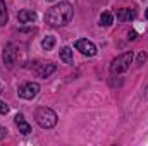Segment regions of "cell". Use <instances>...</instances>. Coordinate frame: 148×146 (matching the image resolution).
Returning a JSON list of instances; mask_svg holds the SVG:
<instances>
[{"label": "cell", "mask_w": 148, "mask_h": 146, "mask_svg": "<svg viewBox=\"0 0 148 146\" xmlns=\"http://www.w3.org/2000/svg\"><path fill=\"white\" fill-rule=\"evenodd\" d=\"M73 19V5L69 2H60L53 7L48 9V12L45 14V21L47 24L53 26V28H60L69 24Z\"/></svg>", "instance_id": "6da1fadb"}, {"label": "cell", "mask_w": 148, "mask_h": 146, "mask_svg": "<svg viewBox=\"0 0 148 146\" xmlns=\"http://www.w3.org/2000/svg\"><path fill=\"white\" fill-rule=\"evenodd\" d=\"M35 119H36L38 126L43 127V129H52L55 124H57V113L52 108H47V107H40L35 112Z\"/></svg>", "instance_id": "7a4b0ae2"}, {"label": "cell", "mask_w": 148, "mask_h": 146, "mask_svg": "<svg viewBox=\"0 0 148 146\" xmlns=\"http://www.w3.org/2000/svg\"><path fill=\"white\" fill-rule=\"evenodd\" d=\"M133 52H126V53H122V55H119L117 59H114V62L110 64V72L112 74H122L126 72L127 69H129V65H131V62H133Z\"/></svg>", "instance_id": "3957f363"}, {"label": "cell", "mask_w": 148, "mask_h": 146, "mask_svg": "<svg viewBox=\"0 0 148 146\" xmlns=\"http://www.w3.org/2000/svg\"><path fill=\"white\" fill-rule=\"evenodd\" d=\"M38 93H40V84L38 83H33V81L21 84L19 89H17V95L21 98H24V100H33Z\"/></svg>", "instance_id": "277c9868"}, {"label": "cell", "mask_w": 148, "mask_h": 146, "mask_svg": "<svg viewBox=\"0 0 148 146\" xmlns=\"http://www.w3.org/2000/svg\"><path fill=\"white\" fill-rule=\"evenodd\" d=\"M74 46H76V50H79L86 57H93L97 53V45L93 41H90V40H77L74 43Z\"/></svg>", "instance_id": "5b68a950"}, {"label": "cell", "mask_w": 148, "mask_h": 146, "mask_svg": "<svg viewBox=\"0 0 148 146\" xmlns=\"http://www.w3.org/2000/svg\"><path fill=\"white\" fill-rule=\"evenodd\" d=\"M16 55H17V52H16V48H14V45H7L5 48H3V62L9 65V67H12L14 64H16Z\"/></svg>", "instance_id": "8992f818"}, {"label": "cell", "mask_w": 148, "mask_h": 146, "mask_svg": "<svg viewBox=\"0 0 148 146\" xmlns=\"http://www.w3.org/2000/svg\"><path fill=\"white\" fill-rule=\"evenodd\" d=\"M16 126H17V129H19V132L21 134H24V136H28L29 132H31V126L26 122V119H24V115H21V113H17L16 117Z\"/></svg>", "instance_id": "52a82bcc"}, {"label": "cell", "mask_w": 148, "mask_h": 146, "mask_svg": "<svg viewBox=\"0 0 148 146\" xmlns=\"http://www.w3.org/2000/svg\"><path fill=\"white\" fill-rule=\"evenodd\" d=\"M35 19H36V12H35V10H28V9H24V10H21V12L17 14V21L23 23V24L35 23Z\"/></svg>", "instance_id": "ba28073f"}, {"label": "cell", "mask_w": 148, "mask_h": 146, "mask_svg": "<svg viewBox=\"0 0 148 146\" xmlns=\"http://www.w3.org/2000/svg\"><path fill=\"white\" fill-rule=\"evenodd\" d=\"M136 17V12L133 9H119L117 10V21L119 23H127Z\"/></svg>", "instance_id": "9c48e42d"}, {"label": "cell", "mask_w": 148, "mask_h": 146, "mask_svg": "<svg viewBox=\"0 0 148 146\" xmlns=\"http://www.w3.org/2000/svg\"><path fill=\"white\" fill-rule=\"evenodd\" d=\"M60 60H64L66 64H73L74 59H73V50L69 48V46H64L62 50H60Z\"/></svg>", "instance_id": "30bf717a"}, {"label": "cell", "mask_w": 148, "mask_h": 146, "mask_svg": "<svg viewBox=\"0 0 148 146\" xmlns=\"http://www.w3.org/2000/svg\"><path fill=\"white\" fill-rule=\"evenodd\" d=\"M112 23H114L112 12H102V16H100V24H102V26H110Z\"/></svg>", "instance_id": "8fae6325"}, {"label": "cell", "mask_w": 148, "mask_h": 146, "mask_svg": "<svg viewBox=\"0 0 148 146\" xmlns=\"http://www.w3.org/2000/svg\"><path fill=\"white\" fill-rule=\"evenodd\" d=\"M53 71H55V65H53V64H43V69H40L38 74H40L41 77H48Z\"/></svg>", "instance_id": "7c38bea8"}, {"label": "cell", "mask_w": 148, "mask_h": 146, "mask_svg": "<svg viewBox=\"0 0 148 146\" xmlns=\"http://www.w3.org/2000/svg\"><path fill=\"white\" fill-rule=\"evenodd\" d=\"M9 19V14H7V7L3 3V0H0V26H3Z\"/></svg>", "instance_id": "4fadbf2b"}, {"label": "cell", "mask_w": 148, "mask_h": 146, "mask_svg": "<svg viewBox=\"0 0 148 146\" xmlns=\"http://www.w3.org/2000/svg\"><path fill=\"white\" fill-rule=\"evenodd\" d=\"M53 45H55V38L53 36H47V38H43V41H41L43 50H52Z\"/></svg>", "instance_id": "5bb4252c"}, {"label": "cell", "mask_w": 148, "mask_h": 146, "mask_svg": "<svg viewBox=\"0 0 148 146\" xmlns=\"http://www.w3.org/2000/svg\"><path fill=\"white\" fill-rule=\"evenodd\" d=\"M145 62H147V53H145V52H141V53L138 55V59H136V64H138V65H143Z\"/></svg>", "instance_id": "9a60e30c"}, {"label": "cell", "mask_w": 148, "mask_h": 146, "mask_svg": "<svg viewBox=\"0 0 148 146\" xmlns=\"http://www.w3.org/2000/svg\"><path fill=\"white\" fill-rule=\"evenodd\" d=\"M7 112H9V107L3 102H0V113H7Z\"/></svg>", "instance_id": "2e32d148"}, {"label": "cell", "mask_w": 148, "mask_h": 146, "mask_svg": "<svg viewBox=\"0 0 148 146\" xmlns=\"http://www.w3.org/2000/svg\"><path fill=\"white\" fill-rule=\"evenodd\" d=\"M5 136H7V129H3V127H0V141H2V139H3Z\"/></svg>", "instance_id": "e0dca14e"}, {"label": "cell", "mask_w": 148, "mask_h": 146, "mask_svg": "<svg viewBox=\"0 0 148 146\" xmlns=\"http://www.w3.org/2000/svg\"><path fill=\"white\" fill-rule=\"evenodd\" d=\"M127 38L129 40H136V31H129L127 33Z\"/></svg>", "instance_id": "ac0fdd59"}, {"label": "cell", "mask_w": 148, "mask_h": 146, "mask_svg": "<svg viewBox=\"0 0 148 146\" xmlns=\"http://www.w3.org/2000/svg\"><path fill=\"white\" fill-rule=\"evenodd\" d=\"M145 17H147V19H148V9H147V12H145Z\"/></svg>", "instance_id": "d6986e66"}, {"label": "cell", "mask_w": 148, "mask_h": 146, "mask_svg": "<svg viewBox=\"0 0 148 146\" xmlns=\"http://www.w3.org/2000/svg\"><path fill=\"white\" fill-rule=\"evenodd\" d=\"M50 2H52V0H50Z\"/></svg>", "instance_id": "ffe728a7"}]
</instances>
